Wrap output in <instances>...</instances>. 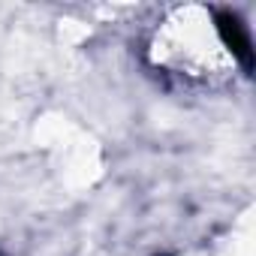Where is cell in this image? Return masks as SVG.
Returning <instances> with one entry per match:
<instances>
[{"instance_id": "cell-1", "label": "cell", "mask_w": 256, "mask_h": 256, "mask_svg": "<svg viewBox=\"0 0 256 256\" xmlns=\"http://www.w3.org/2000/svg\"><path fill=\"white\" fill-rule=\"evenodd\" d=\"M148 60L187 84H229L241 64V46L226 34V22L205 6H175L160 16L148 36Z\"/></svg>"}]
</instances>
